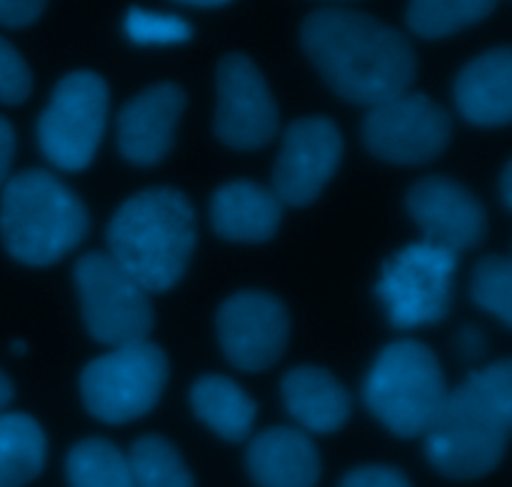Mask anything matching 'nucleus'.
<instances>
[{"mask_svg":"<svg viewBox=\"0 0 512 487\" xmlns=\"http://www.w3.org/2000/svg\"><path fill=\"white\" fill-rule=\"evenodd\" d=\"M128 468L135 487H195L178 450L160 435H145L133 445Z\"/></svg>","mask_w":512,"mask_h":487,"instance_id":"nucleus-24","label":"nucleus"},{"mask_svg":"<svg viewBox=\"0 0 512 487\" xmlns=\"http://www.w3.org/2000/svg\"><path fill=\"white\" fill-rule=\"evenodd\" d=\"M278 105L258 65L243 53H230L218 65L215 133L228 148L255 150L273 140Z\"/></svg>","mask_w":512,"mask_h":487,"instance_id":"nucleus-11","label":"nucleus"},{"mask_svg":"<svg viewBox=\"0 0 512 487\" xmlns=\"http://www.w3.org/2000/svg\"><path fill=\"white\" fill-rule=\"evenodd\" d=\"M108 250L140 288L165 293L183 278L193 258V205L175 188L133 195L110 220Z\"/></svg>","mask_w":512,"mask_h":487,"instance_id":"nucleus-3","label":"nucleus"},{"mask_svg":"<svg viewBox=\"0 0 512 487\" xmlns=\"http://www.w3.org/2000/svg\"><path fill=\"white\" fill-rule=\"evenodd\" d=\"M300 40L325 83L350 103L373 108L408 93L415 80L408 38L373 15L320 8L305 18Z\"/></svg>","mask_w":512,"mask_h":487,"instance_id":"nucleus-1","label":"nucleus"},{"mask_svg":"<svg viewBox=\"0 0 512 487\" xmlns=\"http://www.w3.org/2000/svg\"><path fill=\"white\" fill-rule=\"evenodd\" d=\"M125 33L138 45H175L185 43L193 35V28L188 20L178 18V15L130 8L125 15Z\"/></svg>","mask_w":512,"mask_h":487,"instance_id":"nucleus-26","label":"nucleus"},{"mask_svg":"<svg viewBox=\"0 0 512 487\" xmlns=\"http://www.w3.org/2000/svg\"><path fill=\"white\" fill-rule=\"evenodd\" d=\"M288 413L310 433H335L350 418V395L328 370L303 365L283 378Z\"/></svg>","mask_w":512,"mask_h":487,"instance_id":"nucleus-19","label":"nucleus"},{"mask_svg":"<svg viewBox=\"0 0 512 487\" xmlns=\"http://www.w3.org/2000/svg\"><path fill=\"white\" fill-rule=\"evenodd\" d=\"M215 325L225 358L245 373L270 368L288 345V310L275 295L258 290H245L225 300Z\"/></svg>","mask_w":512,"mask_h":487,"instance_id":"nucleus-13","label":"nucleus"},{"mask_svg":"<svg viewBox=\"0 0 512 487\" xmlns=\"http://www.w3.org/2000/svg\"><path fill=\"white\" fill-rule=\"evenodd\" d=\"M45 465V433L30 415L0 413V487H25Z\"/></svg>","mask_w":512,"mask_h":487,"instance_id":"nucleus-21","label":"nucleus"},{"mask_svg":"<svg viewBox=\"0 0 512 487\" xmlns=\"http://www.w3.org/2000/svg\"><path fill=\"white\" fill-rule=\"evenodd\" d=\"M33 75L23 55L5 38H0V103L20 105L30 95Z\"/></svg>","mask_w":512,"mask_h":487,"instance_id":"nucleus-27","label":"nucleus"},{"mask_svg":"<svg viewBox=\"0 0 512 487\" xmlns=\"http://www.w3.org/2000/svg\"><path fill=\"white\" fill-rule=\"evenodd\" d=\"M13 395H15L13 383H10L8 375H5L3 370H0V413H3V410L8 408V403H10V400H13Z\"/></svg>","mask_w":512,"mask_h":487,"instance_id":"nucleus-32","label":"nucleus"},{"mask_svg":"<svg viewBox=\"0 0 512 487\" xmlns=\"http://www.w3.org/2000/svg\"><path fill=\"white\" fill-rule=\"evenodd\" d=\"M168 383V358L158 345L130 343L85 365L80 395L90 415L108 425L143 418L158 405Z\"/></svg>","mask_w":512,"mask_h":487,"instance_id":"nucleus-6","label":"nucleus"},{"mask_svg":"<svg viewBox=\"0 0 512 487\" xmlns=\"http://www.w3.org/2000/svg\"><path fill=\"white\" fill-rule=\"evenodd\" d=\"M88 233V210L48 170H25L5 180L0 195V238L25 265H53L73 253Z\"/></svg>","mask_w":512,"mask_h":487,"instance_id":"nucleus-4","label":"nucleus"},{"mask_svg":"<svg viewBox=\"0 0 512 487\" xmlns=\"http://www.w3.org/2000/svg\"><path fill=\"white\" fill-rule=\"evenodd\" d=\"M410 218L423 230L425 243L458 255L483 243L488 215L483 203L465 185L450 178H425L408 193Z\"/></svg>","mask_w":512,"mask_h":487,"instance_id":"nucleus-14","label":"nucleus"},{"mask_svg":"<svg viewBox=\"0 0 512 487\" xmlns=\"http://www.w3.org/2000/svg\"><path fill=\"white\" fill-rule=\"evenodd\" d=\"M498 0H410L408 25L420 38H445L493 13Z\"/></svg>","mask_w":512,"mask_h":487,"instance_id":"nucleus-23","label":"nucleus"},{"mask_svg":"<svg viewBox=\"0 0 512 487\" xmlns=\"http://www.w3.org/2000/svg\"><path fill=\"white\" fill-rule=\"evenodd\" d=\"M458 348L460 353L465 355V358H480L485 350V340H483V333H480L478 328H465L463 333H460L458 338Z\"/></svg>","mask_w":512,"mask_h":487,"instance_id":"nucleus-31","label":"nucleus"},{"mask_svg":"<svg viewBox=\"0 0 512 487\" xmlns=\"http://www.w3.org/2000/svg\"><path fill=\"white\" fill-rule=\"evenodd\" d=\"M473 300L495 315L505 328L512 325V265L505 255H488L475 265Z\"/></svg>","mask_w":512,"mask_h":487,"instance_id":"nucleus-25","label":"nucleus"},{"mask_svg":"<svg viewBox=\"0 0 512 487\" xmlns=\"http://www.w3.org/2000/svg\"><path fill=\"white\" fill-rule=\"evenodd\" d=\"M195 415L223 440L240 443L255 425V403L225 375H203L190 390Z\"/></svg>","mask_w":512,"mask_h":487,"instance_id":"nucleus-20","label":"nucleus"},{"mask_svg":"<svg viewBox=\"0 0 512 487\" xmlns=\"http://www.w3.org/2000/svg\"><path fill=\"white\" fill-rule=\"evenodd\" d=\"M343 158V135L330 118H300L288 125L273 170V193L283 205L318 200Z\"/></svg>","mask_w":512,"mask_h":487,"instance_id":"nucleus-12","label":"nucleus"},{"mask_svg":"<svg viewBox=\"0 0 512 487\" xmlns=\"http://www.w3.org/2000/svg\"><path fill=\"white\" fill-rule=\"evenodd\" d=\"M13 153H15V133H13V128H10L8 120L0 115V185L8 180L10 163H13Z\"/></svg>","mask_w":512,"mask_h":487,"instance_id":"nucleus-30","label":"nucleus"},{"mask_svg":"<svg viewBox=\"0 0 512 487\" xmlns=\"http://www.w3.org/2000/svg\"><path fill=\"white\" fill-rule=\"evenodd\" d=\"M458 255L430 243H413L385 263L378 298L390 325L400 330L435 325L448 315Z\"/></svg>","mask_w":512,"mask_h":487,"instance_id":"nucleus-9","label":"nucleus"},{"mask_svg":"<svg viewBox=\"0 0 512 487\" xmlns=\"http://www.w3.org/2000/svg\"><path fill=\"white\" fill-rule=\"evenodd\" d=\"M450 135L453 123L445 108L410 90L373 105L363 123L370 153L395 165H420L438 158L448 148Z\"/></svg>","mask_w":512,"mask_h":487,"instance_id":"nucleus-10","label":"nucleus"},{"mask_svg":"<svg viewBox=\"0 0 512 487\" xmlns=\"http://www.w3.org/2000/svg\"><path fill=\"white\" fill-rule=\"evenodd\" d=\"M248 470L258 487H315L320 455L300 430L273 428L250 443Z\"/></svg>","mask_w":512,"mask_h":487,"instance_id":"nucleus-18","label":"nucleus"},{"mask_svg":"<svg viewBox=\"0 0 512 487\" xmlns=\"http://www.w3.org/2000/svg\"><path fill=\"white\" fill-rule=\"evenodd\" d=\"M108 120V85L98 73L75 70L55 85L38 120V143L45 158L63 170L93 163Z\"/></svg>","mask_w":512,"mask_h":487,"instance_id":"nucleus-8","label":"nucleus"},{"mask_svg":"<svg viewBox=\"0 0 512 487\" xmlns=\"http://www.w3.org/2000/svg\"><path fill=\"white\" fill-rule=\"evenodd\" d=\"M185 110V93L175 83H158L135 95L118 115V148L135 165H155L170 153Z\"/></svg>","mask_w":512,"mask_h":487,"instance_id":"nucleus-15","label":"nucleus"},{"mask_svg":"<svg viewBox=\"0 0 512 487\" xmlns=\"http://www.w3.org/2000/svg\"><path fill=\"white\" fill-rule=\"evenodd\" d=\"M70 487H135L128 458L108 440L88 438L68 455Z\"/></svg>","mask_w":512,"mask_h":487,"instance_id":"nucleus-22","label":"nucleus"},{"mask_svg":"<svg viewBox=\"0 0 512 487\" xmlns=\"http://www.w3.org/2000/svg\"><path fill=\"white\" fill-rule=\"evenodd\" d=\"M213 228L233 243H265L283 220V203L270 188L250 180H233L218 188L210 205Z\"/></svg>","mask_w":512,"mask_h":487,"instance_id":"nucleus-17","label":"nucleus"},{"mask_svg":"<svg viewBox=\"0 0 512 487\" xmlns=\"http://www.w3.org/2000/svg\"><path fill=\"white\" fill-rule=\"evenodd\" d=\"M503 203L505 208H510L512 205V165H508L503 173Z\"/></svg>","mask_w":512,"mask_h":487,"instance_id":"nucleus-33","label":"nucleus"},{"mask_svg":"<svg viewBox=\"0 0 512 487\" xmlns=\"http://www.w3.org/2000/svg\"><path fill=\"white\" fill-rule=\"evenodd\" d=\"M13 350H15V353H25V343H23V340H15Z\"/></svg>","mask_w":512,"mask_h":487,"instance_id":"nucleus-35","label":"nucleus"},{"mask_svg":"<svg viewBox=\"0 0 512 487\" xmlns=\"http://www.w3.org/2000/svg\"><path fill=\"white\" fill-rule=\"evenodd\" d=\"M48 0H0V25L8 28H25L35 23L45 10Z\"/></svg>","mask_w":512,"mask_h":487,"instance_id":"nucleus-29","label":"nucleus"},{"mask_svg":"<svg viewBox=\"0 0 512 487\" xmlns=\"http://www.w3.org/2000/svg\"><path fill=\"white\" fill-rule=\"evenodd\" d=\"M455 103L465 120L485 128L512 118V53L495 48L470 60L455 80Z\"/></svg>","mask_w":512,"mask_h":487,"instance_id":"nucleus-16","label":"nucleus"},{"mask_svg":"<svg viewBox=\"0 0 512 487\" xmlns=\"http://www.w3.org/2000/svg\"><path fill=\"white\" fill-rule=\"evenodd\" d=\"M510 428L512 365L498 360L448 390L425 433L428 460L448 478H483L503 460Z\"/></svg>","mask_w":512,"mask_h":487,"instance_id":"nucleus-2","label":"nucleus"},{"mask_svg":"<svg viewBox=\"0 0 512 487\" xmlns=\"http://www.w3.org/2000/svg\"><path fill=\"white\" fill-rule=\"evenodd\" d=\"M340 487H410V483L400 470L385 468V465H365L345 475Z\"/></svg>","mask_w":512,"mask_h":487,"instance_id":"nucleus-28","label":"nucleus"},{"mask_svg":"<svg viewBox=\"0 0 512 487\" xmlns=\"http://www.w3.org/2000/svg\"><path fill=\"white\" fill-rule=\"evenodd\" d=\"M178 3L195 5V8H218V5L230 3V0H178Z\"/></svg>","mask_w":512,"mask_h":487,"instance_id":"nucleus-34","label":"nucleus"},{"mask_svg":"<svg viewBox=\"0 0 512 487\" xmlns=\"http://www.w3.org/2000/svg\"><path fill=\"white\" fill-rule=\"evenodd\" d=\"M445 395L443 368L433 350L418 340L390 343L375 358L365 380L370 413L400 438L428 433Z\"/></svg>","mask_w":512,"mask_h":487,"instance_id":"nucleus-5","label":"nucleus"},{"mask_svg":"<svg viewBox=\"0 0 512 487\" xmlns=\"http://www.w3.org/2000/svg\"><path fill=\"white\" fill-rule=\"evenodd\" d=\"M75 288L88 333L98 343H143L153 333L155 315L148 290L140 288L108 253H88L75 263Z\"/></svg>","mask_w":512,"mask_h":487,"instance_id":"nucleus-7","label":"nucleus"}]
</instances>
